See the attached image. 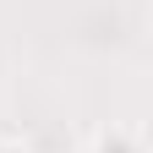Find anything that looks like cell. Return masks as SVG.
<instances>
[]
</instances>
